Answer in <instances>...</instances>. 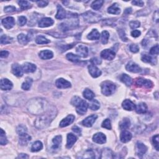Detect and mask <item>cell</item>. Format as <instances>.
<instances>
[{"mask_svg": "<svg viewBox=\"0 0 159 159\" xmlns=\"http://www.w3.org/2000/svg\"><path fill=\"white\" fill-rule=\"evenodd\" d=\"M31 140V137L27 133L19 135V144L21 146H26Z\"/></svg>", "mask_w": 159, "mask_h": 159, "instance_id": "603a6c76", "label": "cell"}, {"mask_svg": "<svg viewBox=\"0 0 159 159\" xmlns=\"http://www.w3.org/2000/svg\"><path fill=\"white\" fill-rule=\"evenodd\" d=\"M152 142L154 146L157 150H159V142H158V135L157 134L152 137Z\"/></svg>", "mask_w": 159, "mask_h": 159, "instance_id": "681fc988", "label": "cell"}, {"mask_svg": "<svg viewBox=\"0 0 159 159\" xmlns=\"http://www.w3.org/2000/svg\"><path fill=\"white\" fill-rule=\"evenodd\" d=\"M98 118V116L96 115H93L91 116H89L86 117L82 121V124L85 127H90L93 126V124L95 123L96 120Z\"/></svg>", "mask_w": 159, "mask_h": 159, "instance_id": "9c48e42d", "label": "cell"}, {"mask_svg": "<svg viewBox=\"0 0 159 159\" xmlns=\"http://www.w3.org/2000/svg\"><path fill=\"white\" fill-rule=\"evenodd\" d=\"M141 32L138 30H134L132 32H131V36L133 37H138L140 36Z\"/></svg>", "mask_w": 159, "mask_h": 159, "instance_id": "91938a15", "label": "cell"}, {"mask_svg": "<svg viewBox=\"0 0 159 159\" xmlns=\"http://www.w3.org/2000/svg\"><path fill=\"white\" fill-rule=\"evenodd\" d=\"M18 4L21 8L24 10L29 9L31 7L30 3L27 1H18Z\"/></svg>", "mask_w": 159, "mask_h": 159, "instance_id": "ee69618b", "label": "cell"}, {"mask_svg": "<svg viewBox=\"0 0 159 159\" xmlns=\"http://www.w3.org/2000/svg\"><path fill=\"white\" fill-rule=\"evenodd\" d=\"M102 127L103 128H105L106 129L111 130V121L109 119H105L104 121L102 123Z\"/></svg>", "mask_w": 159, "mask_h": 159, "instance_id": "7dc6e473", "label": "cell"}, {"mask_svg": "<svg viewBox=\"0 0 159 159\" xmlns=\"http://www.w3.org/2000/svg\"><path fill=\"white\" fill-rule=\"evenodd\" d=\"M93 140L96 144H103L106 142V137L103 133L98 132L93 136Z\"/></svg>", "mask_w": 159, "mask_h": 159, "instance_id": "ba28073f", "label": "cell"}, {"mask_svg": "<svg viewBox=\"0 0 159 159\" xmlns=\"http://www.w3.org/2000/svg\"><path fill=\"white\" fill-rule=\"evenodd\" d=\"M88 107L91 110H93V111L98 110L100 108L99 102L96 99H92L91 101V103L89 104Z\"/></svg>", "mask_w": 159, "mask_h": 159, "instance_id": "d590c367", "label": "cell"}, {"mask_svg": "<svg viewBox=\"0 0 159 159\" xmlns=\"http://www.w3.org/2000/svg\"><path fill=\"white\" fill-rule=\"evenodd\" d=\"M136 85L139 87H144L147 88H151L153 86V83L150 80L142 78H137L136 81Z\"/></svg>", "mask_w": 159, "mask_h": 159, "instance_id": "5b68a950", "label": "cell"}, {"mask_svg": "<svg viewBox=\"0 0 159 159\" xmlns=\"http://www.w3.org/2000/svg\"><path fill=\"white\" fill-rule=\"evenodd\" d=\"M55 111L54 109H49L44 115L40 116L35 121V126L38 129L46 128L49 125L50 122L53 120L54 117H55Z\"/></svg>", "mask_w": 159, "mask_h": 159, "instance_id": "6da1fadb", "label": "cell"}, {"mask_svg": "<svg viewBox=\"0 0 159 159\" xmlns=\"http://www.w3.org/2000/svg\"><path fill=\"white\" fill-rule=\"evenodd\" d=\"M75 117L74 115H68L67 117H65V119H64L60 122V127H67V126H69L72 123H73V122L75 120Z\"/></svg>", "mask_w": 159, "mask_h": 159, "instance_id": "d6986e66", "label": "cell"}, {"mask_svg": "<svg viewBox=\"0 0 159 159\" xmlns=\"http://www.w3.org/2000/svg\"><path fill=\"white\" fill-rule=\"evenodd\" d=\"M16 8L15 6H7L5 8V11L6 13H13L16 11Z\"/></svg>", "mask_w": 159, "mask_h": 159, "instance_id": "6f0895ef", "label": "cell"}, {"mask_svg": "<svg viewBox=\"0 0 159 159\" xmlns=\"http://www.w3.org/2000/svg\"><path fill=\"white\" fill-rule=\"evenodd\" d=\"M12 38L6 35H3L1 37V44H10L12 41Z\"/></svg>", "mask_w": 159, "mask_h": 159, "instance_id": "f6af8a7d", "label": "cell"}, {"mask_svg": "<svg viewBox=\"0 0 159 159\" xmlns=\"http://www.w3.org/2000/svg\"><path fill=\"white\" fill-rule=\"evenodd\" d=\"M121 80L126 86H129L132 84V80L129 76L126 74H123L121 77Z\"/></svg>", "mask_w": 159, "mask_h": 159, "instance_id": "4dcf8cb0", "label": "cell"}, {"mask_svg": "<svg viewBox=\"0 0 159 159\" xmlns=\"http://www.w3.org/2000/svg\"><path fill=\"white\" fill-rule=\"evenodd\" d=\"M77 140V137L73 134H68L67 135V147L68 148H70L74 145Z\"/></svg>", "mask_w": 159, "mask_h": 159, "instance_id": "cb8c5ba5", "label": "cell"}, {"mask_svg": "<svg viewBox=\"0 0 159 159\" xmlns=\"http://www.w3.org/2000/svg\"><path fill=\"white\" fill-rule=\"evenodd\" d=\"M136 111L139 114H144L147 111V106L146 103H140L137 106H136Z\"/></svg>", "mask_w": 159, "mask_h": 159, "instance_id": "484cf974", "label": "cell"}, {"mask_svg": "<svg viewBox=\"0 0 159 159\" xmlns=\"http://www.w3.org/2000/svg\"><path fill=\"white\" fill-rule=\"evenodd\" d=\"M18 40L19 43L22 45L27 44L30 40L29 37L24 34H19V35L18 36Z\"/></svg>", "mask_w": 159, "mask_h": 159, "instance_id": "1f68e13d", "label": "cell"}, {"mask_svg": "<svg viewBox=\"0 0 159 159\" xmlns=\"http://www.w3.org/2000/svg\"><path fill=\"white\" fill-rule=\"evenodd\" d=\"M116 54L114 51L109 49H105L101 52V57L107 60H112L115 58Z\"/></svg>", "mask_w": 159, "mask_h": 159, "instance_id": "52a82bcc", "label": "cell"}, {"mask_svg": "<svg viewBox=\"0 0 159 159\" xmlns=\"http://www.w3.org/2000/svg\"><path fill=\"white\" fill-rule=\"evenodd\" d=\"M109 37V34L108 31L106 30L103 31L101 33V42L103 44H106L108 43Z\"/></svg>", "mask_w": 159, "mask_h": 159, "instance_id": "b9f144b4", "label": "cell"}, {"mask_svg": "<svg viewBox=\"0 0 159 159\" xmlns=\"http://www.w3.org/2000/svg\"><path fill=\"white\" fill-rule=\"evenodd\" d=\"M99 37H100V34L98 31L96 29H93L91 32L88 35L87 38L89 40H98L99 39Z\"/></svg>", "mask_w": 159, "mask_h": 159, "instance_id": "f546056e", "label": "cell"}, {"mask_svg": "<svg viewBox=\"0 0 159 159\" xmlns=\"http://www.w3.org/2000/svg\"><path fill=\"white\" fill-rule=\"evenodd\" d=\"M72 131H74V132L76 134H77L78 135H81V129L79 128L77 126H74L73 127H72Z\"/></svg>", "mask_w": 159, "mask_h": 159, "instance_id": "94428289", "label": "cell"}, {"mask_svg": "<svg viewBox=\"0 0 159 159\" xmlns=\"http://www.w3.org/2000/svg\"><path fill=\"white\" fill-rule=\"evenodd\" d=\"M22 67L24 72L25 73H33L36 70V65L29 63V62H26Z\"/></svg>", "mask_w": 159, "mask_h": 159, "instance_id": "ffe728a7", "label": "cell"}, {"mask_svg": "<svg viewBox=\"0 0 159 159\" xmlns=\"http://www.w3.org/2000/svg\"><path fill=\"white\" fill-rule=\"evenodd\" d=\"M8 143V140H7L6 136L5 135V132L2 129H1V134H0V144L2 146H4Z\"/></svg>", "mask_w": 159, "mask_h": 159, "instance_id": "7bdbcfd3", "label": "cell"}, {"mask_svg": "<svg viewBox=\"0 0 159 159\" xmlns=\"http://www.w3.org/2000/svg\"><path fill=\"white\" fill-rule=\"evenodd\" d=\"M45 102L46 101L41 99H35V101L28 105V110L33 114H41L42 112H45V110L43 109L44 106H46Z\"/></svg>", "mask_w": 159, "mask_h": 159, "instance_id": "7a4b0ae2", "label": "cell"}, {"mask_svg": "<svg viewBox=\"0 0 159 159\" xmlns=\"http://www.w3.org/2000/svg\"><path fill=\"white\" fill-rule=\"evenodd\" d=\"M141 60L144 62H146V63H148V64H153L154 62V59L150 55H148L147 54H144L142 56Z\"/></svg>", "mask_w": 159, "mask_h": 159, "instance_id": "60d3db41", "label": "cell"}, {"mask_svg": "<svg viewBox=\"0 0 159 159\" xmlns=\"http://www.w3.org/2000/svg\"><path fill=\"white\" fill-rule=\"evenodd\" d=\"M67 58L72 62H75V63H77L80 61V57L77 55H75L72 53H68L67 54L66 56Z\"/></svg>", "mask_w": 159, "mask_h": 159, "instance_id": "74e56055", "label": "cell"}, {"mask_svg": "<svg viewBox=\"0 0 159 159\" xmlns=\"http://www.w3.org/2000/svg\"><path fill=\"white\" fill-rule=\"evenodd\" d=\"M18 158H28L29 156L25 154H19V155Z\"/></svg>", "mask_w": 159, "mask_h": 159, "instance_id": "03108f58", "label": "cell"}, {"mask_svg": "<svg viewBox=\"0 0 159 159\" xmlns=\"http://www.w3.org/2000/svg\"><path fill=\"white\" fill-rule=\"evenodd\" d=\"M130 50L133 53H137L139 51V47L136 44H131L129 47Z\"/></svg>", "mask_w": 159, "mask_h": 159, "instance_id": "11a10c76", "label": "cell"}, {"mask_svg": "<svg viewBox=\"0 0 159 159\" xmlns=\"http://www.w3.org/2000/svg\"><path fill=\"white\" fill-rule=\"evenodd\" d=\"M101 154H105V155H103L101 158H106V156H108L107 157L108 158H113V157H112L113 153H112L111 150L109 149V148H104V149H103L102 151Z\"/></svg>", "mask_w": 159, "mask_h": 159, "instance_id": "bcb514c9", "label": "cell"}, {"mask_svg": "<svg viewBox=\"0 0 159 159\" xmlns=\"http://www.w3.org/2000/svg\"><path fill=\"white\" fill-rule=\"evenodd\" d=\"M158 52H159V47H158V45L157 44L155 45V46L152 47L150 50V54L151 55H158Z\"/></svg>", "mask_w": 159, "mask_h": 159, "instance_id": "816d5d0a", "label": "cell"}, {"mask_svg": "<svg viewBox=\"0 0 159 159\" xmlns=\"http://www.w3.org/2000/svg\"><path fill=\"white\" fill-rule=\"evenodd\" d=\"M85 21L89 23H94L99 21V20L101 19V16H99L97 14H95L91 11L86 12L82 15Z\"/></svg>", "mask_w": 159, "mask_h": 159, "instance_id": "277c9868", "label": "cell"}, {"mask_svg": "<svg viewBox=\"0 0 159 159\" xmlns=\"http://www.w3.org/2000/svg\"><path fill=\"white\" fill-rule=\"evenodd\" d=\"M116 86L115 84L109 81H104L101 84V91L104 95L109 96L115 93Z\"/></svg>", "mask_w": 159, "mask_h": 159, "instance_id": "3957f363", "label": "cell"}, {"mask_svg": "<svg viewBox=\"0 0 159 159\" xmlns=\"http://www.w3.org/2000/svg\"><path fill=\"white\" fill-rule=\"evenodd\" d=\"M39 57L43 60H48L54 57V54L51 50H45L41 51L39 53Z\"/></svg>", "mask_w": 159, "mask_h": 159, "instance_id": "d4e9b609", "label": "cell"}, {"mask_svg": "<svg viewBox=\"0 0 159 159\" xmlns=\"http://www.w3.org/2000/svg\"><path fill=\"white\" fill-rule=\"evenodd\" d=\"M27 131V130L26 127L24 125H20L17 127V132L19 134V135H21L24 133H26Z\"/></svg>", "mask_w": 159, "mask_h": 159, "instance_id": "f907efd6", "label": "cell"}, {"mask_svg": "<svg viewBox=\"0 0 159 159\" xmlns=\"http://www.w3.org/2000/svg\"><path fill=\"white\" fill-rule=\"evenodd\" d=\"M54 20L50 18H44L41 19L39 22V26L40 27H47L53 25Z\"/></svg>", "mask_w": 159, "mask_h": 159, "instance_id": "e0dca14e", "label": "cell"}, {"mask_svg": "<svg viewBox=\"0 0 159 159\" xmlns=\"http://www.w3.org/2000/svg\"><path fill=\"white\" fill-rule=\"evenodd\" d=\"M37 3L38 6L40 7V8H43V7L46 6L48 5L49 2L47 1H37Z\"/></svg>", "mask_w": 159, "mask_h": 159, "instance_id": "680465c9", "label": "cell"}, {"mask_svg": "<svg viewBox=\"0 0 159 159\" xmlns=\"http://www.w3.org/2000/svg\"><path fill=\"white\" fill-rule=\"evenodd\" d=\"M8 55H9V52L6 50L1 51V53H0V56H1V58H6Z\"/></svg>", "mask_w": 159, "mask_h": 159, "instance_id": "e7e4bbea", "label": "cell"}, {"mask_svg": "<svg viewBox=\"0 0 159 159\" xmlns=\"http://www.w3.org/2000/svg\"><path fill=\"white\" fill-rule=\"evenodd\" d=\"M131 126V121L129 119L124 118L121 122L119 123V127L121 130H126L128 129Z\"/></svg>", "mask_w": 159, "mask_h": 159, "instance_id": "d6a6232c", "label": "cell"}, {"mask_svg": "<svg viewBox=\"0 0 159 159\" xmlns=\"http://www.w3.org/2000/svg\"><path fill=\"white\" fill-rule=\"evenodd\" d=\"M55 85L58 88L64 89L70 88L71 86V83L64 78H59L55 81Z\"/></svg>", "mask_w": 159, "mask_h": 159, "instance_id": "7c38bea8", "label": "cell"}, {"mask_svg": "<svg viewBox=\"0 0 159 159\" xmlns=\"http://www.w3.org/2000/svg\"><path fill=\"white\" fill-rule=\"evenodd\" d=\"M129 26L132 29H136L140 27V23L139 21H132L130 22Z\"/></svg>", "mask_w": 159, "mask_h": 159, "instance_id": "f5cc1de1", "label": "cell"}, {"mask_svg": "<svg viewBox=\"0 0 159 159\" xmlns=\"http://www.w3.org/2000/svg\"><path fill=\"white\" fill-rule=\"evenodd\" d=\"M103 3H104V1L103 0H97V1H95L93 3L91 6L93 9L99 10L102 7Z\"/></svg>", "mask_w": 159, "mask_h": 159, "instance_id": "ab89813d", "label": "cell"}, {"mask_svg": "<svg viewBox=\"0 0 159 159\" xmlns=\"http://www.w3.org/2000/svg\"><path fill=\"white\" fill-rule=\"evenodd\" d=\"M89 73L93 78H97L101 75V71L95 65H90L88 66Z\"/></svg>", "mask_w": 159, "mask_h": 159, "instance_id": "9a60e30c", "label": "cell"}, {"mask_svg": "<svg viewBox=\"0 0 159 159\" xmlns=\"http://www.w3.org/2000/svg\"><path fill=\"white\" fill-rule=\"evenodd\" d=\"M43 148V144L40 141H36L34 142L32 147H31V151L33 152H38L42 150Z\"/></svg>", "mask_w": 159, "mask_h": 159, "instance_id": "836d02e7", "label": "cell"}, {"mask_svg": "<svg viewBox=\"0 0 159 159\" xmlns=\"http://www.w3.org/2000/svg\"><path fill=\"white\" fill-rule=\"evenodd\" d=\"M27 23V19L25 16H20L18 19V24L21 26H25Z\"/></svg>", "mask_w": 159, "mask_h": 159, "instance_id": "db71d44e", "label": "cell"}, {"mask_svg": "<svg viewBox=\"0 0 159 159\" xmlns=\"http://www.w3.org/2000/svg\"><path fill=\"white\" fill-rule=\"evenodd\" d=\"M32 83V80L30 78H27L25 82H24L22 85V88L24 90H29L30 88Z\"/></svg>", "mask_w": 159, "mask_h": 159, "instance_id": "8d00e7d4", "label": "cell"}, {"mask_svg": "<svg viewBox=\"0 0 159 159\" xmlns=\"http://www.w3.org/2000/svg\"><path fill=\"white\" fill-rule=\"evenodd\" d=\"M132 134L129 131L124 130L120 135V140L123 143H126L129 142L132 139Z\"/></svg>", "mask_w": 159, "mask_h": 159, "instance_id": "44dd1931", "label": "cell"}, {"mask_svg": "<svg viewBox=\"0 0 159 159\" xmlns=\"http://www.w3.org/2000/svg\"><path fill=\"white\" fill-rule=\"evenodd\" d=\"M0 86H1V89L2 90H11L12 89L13 85V83L9 80L7 78H3L1 80V84H0Z\"/></svg>", "mask_w": 159, "mask_h": 159, "instance_id": "4fadbf2b", "label": "cell"}, {"mask_svg": "<svg viewBox=\"0 0 159 159\" xmlns=\"http://www.w3.org/2000/svg\"><path fill=\"white\" fill-rule=\"evenodd\" d=\"M76 51H77V53L78 54L79 57L80 56L83 58H86L88 57V49L85 46H83V45H80V46H78L77 47Z\"/></svg>", "mask_w": 159, "mask_h": 159, "instance_id": "2e32d148", "label": "cell"}, {"mask_svg": "<svg viewBox=\"0 0 159 159\" xmlns=\"http://www.w3.org/2000/svg\"><path fill=\"white\" fill-rule=\"evenodd\" d=\"M62 136H57L54 138L52 140L53 142V146H52V149L53 150H57L60 147V144L62 142Z\"/></svg>", "mask_w": 159, "mask_h": 159, "instance_id": "f1b7e54d", "label": "cell"}, {"mask_svg": "<svg viewBox=\"0 0 159 159\" xmlns=\"http://www.w3.org/2000/svg\"><path fill=\"white\" fill-rule=\"evenodd\" d=\"M123 108L127 111H132L136 108V105L130 99H125L122 103Z\"/></svg>", "mask_w": 159, "mask_h": 159, "instance_id": "7402d4cb", "label": "cell"}, {"mask_svg": "<svg viewBox=\"0 0 159 159\" xmlns=\"http://www.w3.org/2000/svg\"><path fill=\"white\" fill-rule=\"evenodd\" d=\"M36 42L38 44H47L50 41L42 36H39L36 37Z\"/></svg>", "mask_w": 159, "mask_h": 159, "instance_id": "f35d334b", "label": "cell"}, {"mask_svg": "<svg viewBox=\"0 0 159 159\" xmlns=\"http://www.w3.org/2000/svg\"><path fill=\"white\" fill-rule=\"evenodd\" d=\"M55 17L58 19H63L66 17V12L60 5L57 6V13Z\"/></svg>", "mask_w": 159, "mask_h": 159, "instance_id": "83f0119b", "label": "cell"}, {"mask_svg": "<svg viewBox=\"0 0 159 159\" xmlns=\"http://www.w3.org/2000/svg\"><path fill=\"white\" fill-rule=\"evenodd\" d=\"M108 13L112 15H119L121 13V9L119 8L118 5L115 3L112 6H111L108 9Z\"/></svg>", "mask_w": 159, "mask_h": 159, "instance_id": "4316f807", "label": "cell"}, {"mask_svg": "<svg viewBox=\"0 0 159 159\" xmlns=\"http://www.w3.org/2000/svg\"><path fill=\"white\" fill-rule=\"evenodd\" d=\"M131 13H132V9H131V8H127L125 10V11H124V14H125V15H129V14H131Z\"/></svg>", "mask_w": 159, "mask_h": 159, "instance_id": "003e7915", "label": "cell"}, {"mask_svg": "<svg viewBox=\"0 0 159 159\" xmlns=\"http://www.w3.org/2000/svg\"><path fill=\"white\" fill-rule=\"evenodd\" d=\"M88 105L84 100H82L81 102L77 106V112L80 115H84L87 111Z\"/></svg>", "mask_w": 159, "mask_h": 159, "instance_id": "8fae6325", "label": "cell"}, {"mask_svg": "<svg viewBox=\"0 0 159 159\" xmlns=\"http://www.w3.org/2000/svg\"><path fill=\"white\" fill-rule=\"evenodd\" d=\"M91 61L94 65H98L101 63V61L99 59H98V58H92Z\"/></svg>", "mask_w": 159, "mask_h": 159, "instance_id": "be15d7a7", "label": "cell"}, {"mask_svg": "<svg viewBox=\"0 0 159 159\" xmlns=\"http://www.w3.org/2000/svg\"><path fill=\"white\" fill-rule=\"evenodd\" d=\"M12 72L14 75L18 77H22V76L23 75V73H24L23 67H21L20 65L18 64H15L13 65Z\"/></svg>", "mask_w": 159, "mask_h": 159, "instance_id": "ac0fdd59", "label": "cell"}, {"mask_svg": "<svg viewBox=\"0 0 159 159\" xmlns=\"http://www.w3.org/2000/svg\"><path fill=\"white\" fill-rule=\"evenodd\" d=\"M2 25L6 29H11L15 25V21L13 17H8L2 20Z\"/></svg>", "mask_w": 159, "mask_h": 159, "instance_id": "5bb4252c", "label": "cell"}, {"mask_svg": "<svg viewBox=\"0 0 159 159\" xmlns=\"http://www.w3.org/2000/svg\"><path fill=\"white\" fill-rule=\"evenodd\" d=\"M147 147L141 142H137L136 144V154L139 157H142L143 155L146 153Z\"/></svg>", "mask_w": 159, "mask_h": 159, "instance_id": "8992f818", "label": "cell"}, {"mask_svg": "<svg viewBox=\"0 0 159 159\" xmlns=\"http://www.w3.org/2000/svg\"><path fill=\"white\" fill-rule=\"evenodd\" d=\"M132 5H136L137 6H144V2L142 1H132Z\"/></svg>", "mask_w": 159, "mask_h": 159, "instance_id": "6125c7cd", "label": "cell"}, {"mask_svg": "<svg viewBox=\"0 0 159 159\" xmlns=\"http://www.w3.org/2000/svg\"><path fill=\"white\" fill-rule=\"evenodd\" d=\"M126 70L132 73H139L141 72L140 67L133 62H129L126 65Z\"/></svg>", "mask_w": 159, "mask_h": 159, "instance_id": "30bf717a", "label": "cell"}, {"mask_svg": "<svg viewBox=\"0 0 159 159\" xmlns=\"http://www.w3.org/2000/svg\"><path fill=\"white\" fill-rule=\"evenodd\" d=\"M81 101L82 99L80 97H78V96H74V97L72 99L71 103L73 106L77 107L80 103L81 102Z\"/></svg>", "mask_w": 159, "mask_h": 159, "instance_id": "c3c4849f", "label": "cell"}, {"mask_svg": "<svg viewBox=\"0 0 159 159\" xmlns=\"http://www.w3.org/2000/svg\"><path fill=\"white\" fill-rule=\"evenodd\" d=\"M118 32H119L120 37L121 38V39L123 41H127V39L126 37V34H125V32H124V31L123 30L120 29L119 30H118Z\"/></svg>", "mask_w": 159, "mask_h": 159, "instance_id": "9f6ffc18", "label": "cell"}, {"mask_svg": "<svg viewBox=\"0 0 159 159\" xmlns=\"http://www.w3.org/2000/svg\"><path fill=\"white\" fill-rule=\"evenodd\" d=\"M83 96L86 99L89 100V101H91L95 98V94L91 89H86L83 91Z\"/></svg>", "mask_w": 159, "mask_h": 159, "instance_id": "e575fe53", "label": "cell"}]
</instances>
